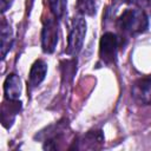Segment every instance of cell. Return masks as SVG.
Here are the masks:
<instances>
[{"label": "cell", "instance_id": "6", "mask_svg": "<svg viewBox=\"0 0 151 151\" xmlns=\"http://www.w3.org/2000/svg\"><path fill=\"white\" fill-rule=\"evenodd\" d=\"M77 142L78 144L74 145L77 150H99L104 144V136L100 130L88 131Z\"/></svg>", "mask_w": 151, "mask_h": 151}, {"label": "cell", "instance_id": "10", "mask_svg": "<svg viewBox=\"0 0 151 151\" xmlns=\"http://www.w3.org/2000/svg\"><path fill=\"white\" fill-rule=\"evenodd\" d=\"M46 73H47V64L41 59L35 60L33 63V65L31 66L29 74H28L29 86L31 87H37L38 85H40V83L45 79Z\"/></svg>", "mask_w": 151, "mask_h": 151}, {"label": "cell", "instance_id": "13", "mask_svg": "<svg viewBox=\"0 0 151 151\" xmlns=\"http://www.w3.org/2000/svg\"><path fill=\"white\" fill-rule=\"evenodd\" d=\"M13 4V0H0V8H1V12H6Z\"/></svg>", "mask_w": 151, "mask_h": 151}, {"label": "cell", "instance_id": "8", "mask_svg": "<svg viewBox=\"0 0 151 151\" xmlns=\"http://www.w3.org/2000/svg\"><path fill=\"white\" fill-rule=\"evenodd\" d=\"M5 98L9 100H18L21 94V80L15 73H11L6 77L4 83Z\"/></svg>", "mask_w": 151, "mask_h": 151}, {"label": "cell", "instance_id": "4", "mask_svg": "<svg viewBox=\"0 0 151 151\" xmlns=\"http://www.w3.org/2000/svg\"><path fill=\"white\" fill-rule=\"evenodd\" d=\"M118 50V38L112 32H106L101 35L99 41V55L105 63H113L116 60Z\"/></svg>", "mask_w": 151, "mask_h": 151}, {"label": "cell", "instance_id": "2", "mask_svg": "<svg viewBox=\"0 0 151 151\" xmlns=\"http://www.w3.org/2000/svg\"><path fill=\"white\" fill-rule=\"evenodd\" d=\"M85 34H86V21L81 17L74 18L68 34L67 48L65 51L68 55H77L79 53V51L83 47Z\"/></svg>", "mask_w": 151, "mask_h": 151}, {"label": "cell", "instance_id": "9", "mask_svg": "<svg viewBox=\"0 0 151 151\" xmlns=\"http://www.w3.org/2000/svg\"><path fill=\"white\" fill-rule=\"evenodd\" d=\"M13 44V32L9 26V24L2 19L0 24V53L1 59H5L6 54L11 50Z\"/></svg>", "mask_w": 151, "mask_h": 151}, {"label": "cell", "instance_id": "1", "mask_svg": "<svg viewBox=\"0 0 151 151\" xmlns=\"http://www.w3.org/2000/svg\"><path fill=\"white\" fill-rule=\"evenodd\" d=\"M149 26V18L142 8L125 9L117 19V27L130 35L144 32Z\"/></svg>", "mask_w": 151, "mask_h": 151}, {"label": "cell", "instance_id": "12", "mask_svg": "<svg viewBox=\"0 0 151 151\" xmlns=\"http://www.w3.org/2000/svg\"><path fill=\"white\" fill-rule=\"evenodd\" d=\"M50 6L53 14L57 18H61L66 8V0H50Z\"/></svg>", "mask_w": 151, "mask_h": 151}, {"label": "cell", "instance_id": "11", "mask_svg": "<svg viewBox=\"0 0 151 151\" xmlns=\"http://www.w3.org/2000/svg\"><path fill=\"white\" fill-rule=\"evenodd\" d=\"M78 11L85 15H93L96 13V0H77Z\"/></svg>", "mask_w": 151, "mask_h": 151}, {"label": "cell", "instance_id": "7", "mask_svg": "<svg viewBox=\"0 0 151 151\" xmlns=\"http://www.w3.org/2000/svg\"><path fill=\"white\" fill-rule=\"evenodd\" d=\"M21 109V103L19 100H9L6 99L2 103V107H1V120H2V125L8 129L12 126L15 116L19 113Z\"/></svg>", "mask_w": 151, "mask_h": 151}, {"label": "cell", "instance_id": "5", "mask_svg": "<svg viewBox=\"0 0 151 151\" xmlns=\"http://www.w3.org/2000/svg\"><path fill=\"white\" fill-rule=\"evenodd\" d=\"M131 97L139 105H151V78L136 80L131 87Z\"/></svg>", "mask_w": 151, "mask_h": 151}, {"label": "cell", "instance_id": "3", "mask_svg": "<svg viewBox=\"0 0 151 151\" xmlns=\"http://www.w3.org/2000/svg\"><path fill=\"white\" fill-rule=\"evenodd\" d=\"M58 24L53 18L44 21L41 31V47L45 53H52L58 42Z\"/></svg>", "mask_w": 151, "mask_h": 151}]
</instances>
